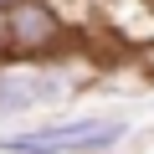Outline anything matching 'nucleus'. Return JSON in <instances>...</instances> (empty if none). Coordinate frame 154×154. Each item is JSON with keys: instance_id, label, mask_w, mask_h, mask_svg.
Instances as JSON below:
<instances>
[{"instance_id": "f257e3e1", "label": "nucleus", "mask_w": 154, "mask_h": 154, "mask_svg": "<svg viewBox=\"0 0 154 154\" xmlns=\"http://www.w3.org/2000/svg\"><path fill=\"white\" fill-rule=\"evenodd\" d=\"M123 134V123H103V118H77L62 128H41V134H11L0 139L5 154H51V149H103Z\"/></svg>"}, {"instance_id": "f03ea898", "label": "nucleus", "mask_w": 154, "mask_h": 154, "mask_svg": "<svg viewBox=\"0 0 154 154\" xmlns=\"http://www.w3.org/2000/svg\"><path fill=\"white\" fill-rule=\"evenodd\" d=\"M16 36H21V41H46V36H51V21H46L41 11H21V16H16Z\"/></svg>"}]
</instances>
